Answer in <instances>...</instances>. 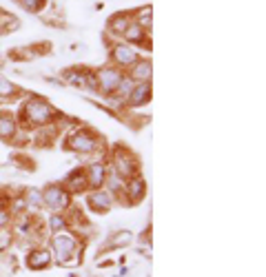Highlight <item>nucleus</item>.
I'll use <instances>...</instances> for the list:
<instances>
[{"label":"nucleus","mask_w":266,"mask_h":277,"mask_svg":"<svg viewBox=\"0 0 266 277\" xmlns=\"http://www.w3.org/2000/svg\"><path fill=\"white\" fill-rule=\"evenodd\" d=\"M69 146L75 151H82V153H89V151H93L98 146V142L91 133H75L69 140Z\"/></svg>","instance_id":"obj_5"},{"label":"nucleus","mask_w":266,"mask_h":277,"mask_svg":"<svg viewBox=\"0 0 266 277\" xmlns=\"http://www.w3.org/2000/svg\"><path fill=\"white\" fill-rule=\"evenodd\" d=\"M122 36H125L129 42H142V40H144V29H142L137 22H129V27L125 29Z\"/></svg>","instance_id":"obj_10"},{"label":"nucleus","mask_w":266,"mask_h":277,"mask_svg":"<svg viewBox=\"0 0 266 277\" xmlns=\"http://www.w3.org/2000/svg\"><path fill=\"white\" fill-rule=\"evenodd\" d=\"M7 219H9L7 213H4V211H0V228H2L4 224H7Z\"/></svg>","instance_id":"obj_26"},{"label":"nucleus","mask_w":266,"mask_h":277,"mask_svg":"<svg viewBox=\"0 0 266 277\" xmlns=\"http://www.w3.org/2000/svg\"><path fill=\"white\" fill-rule=\"evenodd\" d=\"M109 182H111V189H116V191H118V189H120V186H122V182H120V178H118V173L113 175V178L109 180Z\"/></svg>","instance_id":"obj_25"},{"label":"nucleus","mask_w":266,"mask_h":277,"mask_svg":"<svg viewBox=\"0 0 266 277\" xmlns=\"http://www.w3.org/2000/svg\"><path fill=\"white\" fill-rule=\"evenodd\" d=\"M51 116H54V111H51L49 102L42 98H31L25 107V118L33 124H45Z\"/></svg>","instance_id":"obj_1"},{"label":"nucleus","mask_w":266,"mask_h":277,"mask_svg":"<svg viewBox=\"0 0 266 277\" xmlns=\"http://www.w3.org/2000/svg\"><path fill=\"white\" fill-rule=\"evenodd\" d=\"M42 200L54 208H65L66 204H69V195H66V191L63 186H49V189L42 193Z\"/></svg>","instance_id":"obj_3"},{"label":"nucleus","mask_w":266,"mask_h":277,"mask_svg":"<svg viewBox=\"0 0 266 277\" xmlns=\"http://www.w3.org/2000/svg\"><path fill=\"white\" fill-rule=\"evenodd\" d=\"M27 262H29L31 269H42V266L49 264V253L47 251H33Z\"/></svg>","instance_id":"obj_13"},{"label":"nucleus","mask_w":266,"mask_h":277,"mask_svg":"<svg viewBox=\"0 0 266 277\" xmlns=\"http://www.w3.org/2000/svg\"><path fill=\"white\" fill-rule=\"evenodd\" d=\"M63 226H65L63 217H58V215H54V217H51V228H54V231H60Z\"/></svg>","instance_id":"obj_24"},{"label":"nucleus","mask_w":266,"mask_h":277,"mask_svg":"<svg viewBox=\"0 0 266 277\" xmlns=\"http://www.w3.org/2000/svg\"><path fill=\"white\" fill-rule=\"evenodd\" d=\"M66 186H69L71 191H80L84 186V175L80 173V171H75V173L69 175V180H66Z\"/></svg>","instance_id":"obj_17"},{"label":"nucleus","mask_w":266,"mask_h":277,"mask_svg":"<svg viewBox=\"0 0 266 277\" xmlns=\"http://www.w3.org/2000/svg\"><path fill=\"white\" fill-rule=\"evenodd\" d=\"M129 191H131V200H133V202L142 200V195H144V180H142V178H133L131 184H129Z\"/></svg>","instance_id":"obj_16"},{"label":"nucleus","mask_w":266,"mask_h":277,"mask_svg":"<svg viewBox=\"0 0 266 277\" xmlns=\"http://www.w3.org/2000/svg\"><path fill=\"white\" fill-rule=\"evenodd\" d=\"M129 18H127V16H120V18H118V20H113V31H116V33H125V29H127V27H129Z\"/></svg>","instance_id":"obj_19"},{"label":"nucleus","mask_w":266,"mask_h":277,"mask_svg":"<svg viewBox=\"0 0 266 277\" xmlns=\"http://www.w3.org/2000/svg\"><path fill=\"white\" fill-rule=\"evenodd\" d=\"M129 240H131V233L129 231H122V233H118V235L113 237V244H116V246H125Z\"/></svg>","instance_id":"obj_21"},{"label":"nucleus","mask_w":266,"mask_h":277,"mask_svg":"<svg viewBox=\"0 0 266 277\" xmlns=\"http://www.w3.org/2000/svg\"><path fill=\"white\" fill-rule=\"evenodd\" d=\"M54 248H56V255H58L60 262H69L75 253V242H73V237L63 233V235L54 237Z\"/></svg>","instance_id":"obj_2"},{"label":"nucleus","mask_w":266,"mask_h":277,"mask_svg":"<svg viewBox=\"0 0 266 277\" xmlns=\"http://www.w3.org/2000/svg\"><path fill=\"white\" fill-rule=\"evenodd\" d=\"M66 78L75 84V87H87V89H96L98 80L93 73H84V71H71Z\"/></svg>","instance_id":"obj_7"},{"label":"nucleus","mask_w":266,"mask_h":277,"mask_svg":"<svg viewBox=\"0 0 266 277\" xmlns=\"http://www.w3.org/2000/svg\"><path fill=\"white\" fill-rule=\"evenodd\" d=\"M98 82H100V87H102V91H107V93H111L113 89H118V84H120V80H122V75H120V71L118 69H102L98 73Z\"/></svg>","instance_id":"obj_4"},{"label":"nucleus","mask_w":266,"mask_h":277,"mask_svg":"<svg viewBox=\"0 0 266 277\" xmlns=\"http://www.w3.org/2000/svg\"><path fill=\"white\" fill-rule=\"evenodd\" d=\"M133 78H137V80H149V78H151V62H149V60L137 62L135 69H133Z\"/></svg>","instance_id":"obj_14"},{"label":"nucleus","mask_w":266,"mask_h":277,"mask_svg":"<svg viewBox=\"0 0 266 277\" xmlns=\"http://www.w3.org/2000/svg\"><path fill=\"white\" fill-rule=\"evenodd\" d=\"M29 202L33 204V207H38V204H40V202H42V195H40V193H38V191H36V189H31V191H29Z\"/></svg>","instance_id":"obj_23"},{"label":"nucleus","mask_w":266,"mask_h":277,"mask_svg":"<svg viewBox=\"0 0 266 277\" xmlns=\"http://www.w3.org/2000/svg\"><path fill=\"white\" fill-rule=\"evenodd\" d=\"M137 25L140 27H149L151 25V7H142L137 11Z\"/></svg>","instance_id":"obj_18"},{"label":"nucleus","mask_w":266,"mask_h":277,"mask_svg":"<svg viewBox=\"0 0 266 277\" xmlns=\"http://www.w3.org/2000/svg\"><path fill=\"white\" fill-rule=\"evenodd\" d=\"M13 93V84L9 80L0 78V95H11Z\"/></svg>","instance_id":"obj_22"},{"label":"nucleus","mask_w":266,"mask_h":277,"mask_svg":"<svg viewBox=\"0 0 266 277\" xmlns=\"http://www.w3.org/2000/svg\"><path fill=\"white\" fill-rule=\"evenodd\" d=\"M113 58H116V62H120V65H133L137 60V54L129 45H116L113 47Z\"/></svg>","instance_id":"obj_6"},{"label":"nucleus","mask_w":266,"mask_h":277,"mask_svg":"<svg viewBox=\"0 0 266 277\" xmlns=\"http://www.w3.org/2000/svg\"><path fill=\"white\" fill-rule=\"evenodd\" d=\"M131 104H135V107H140V104H146L151 100V87L146 82L137 84V87H133V91L129 95Z\"/></svg>","instance_id":"obj_8"},{"label":"nucleus","mask_w":266,"mask_h":277,"mask_svg":"<svg viewBox=\"0 0 266 277\" xmlns=\"http://www.w3.org/2000/svg\"><path fill=\"white\" fill-rule=\"evenodd\" d=\"M116 173L118 175H133V160L131 157H118L116 160Z\"/></svg>","instance_id":"obj_15"},{"label":"nucleus","mask_w":266,"mask_h":277,"mask_svg":"<svg viewBox=\"0 0 266 277\" xmlns=\"http://www.w3.org/2000/svg\"><path fill=\"white\" fill-rule=\"evenodd\" d=\"M89 204H91L96 211L104 213L111 208V198H109V193H93L91 198H89Z\"/></svg>","instance_id":"obj_9"},{"label":"nucleus","mask_w":266,"mask_h":277,"mask_svg":"<svg viewBox=\"0 0 266 277\" xmlns=\"http://www.w3.org/2000/svg\"><path fill=\"white\" fill-rule=\"evenodd\" d=\"M16 133V122L11 116H0V138H11Z\"/></svg>","instance_id":"obj_12"},{"label":"nucleus","mask_w":266,"mask_h":277,"mask_svg":"<svg viewBox=\"0 0 266 277\" xmlns=\"http://www.w3.org/2000/svg\"><path fill=\"white\" fill-rule=\"evenodd\" d=\"M89 184L96 186V189L104 184V166L102 164H91L89 166Z\"/></svg>","instance_id":"obj_11"},{"label":"nucleus","mask_w":266,"mask_h":277,"mask_svg":"<svg viewBox=\"0 0 266 277\" xmlns=\"http://www.w3.org/2000/svg\"><path fill=\"white\" fill-rule=\"evenodd\" d=\"M42 4H45V0H22V7L27 11H40Z\"/></svg>","instance_id":"obj_20"}]
</instances>
